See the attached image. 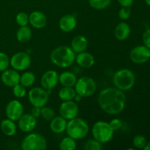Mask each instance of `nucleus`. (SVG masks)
<instances>
[{
  "label": "nucleus",
  "instance_id": "nucleus-26",
  "mask_svg": "<svg viewBox=\"0 0 150 150\" xmlns=\"http://www.w3.org/2000/svg\"><path fill=\"white\" fill-rule=\"evenodd\" d=\"M35 79L36 77L33 73L29 71L25 72L20 76V83L26 88L29 87L35 83Z\"/></svg>",
  "mask_w": 150,
  "mask_h": 150
},
{
  "label": "nucleus",
  "instance_id": "nucleus-12",
  "mask_svg": "<svg viewBox=\"0 0 150 150\" xmlns=\"http://www.w3.org/2000/svg\"><path fill=\"white\" fill-rule=\"evenodd\" d=\"M23 114V106L21 103L18 100H10L6 105V117L13 121H18Z\"/></svg>",
  "mask_w": 150,
  "mask_h": 150
},
{
  "label": "nucleus",
  "instance_id": "nucleus-17",
  "mask_svg": "<svg viewBox=\"0 0 150 150\" xmlns=\"http://www.w3.org/2000/svg\"><path fill=\"white\" fill-rule=\"evenodd\" d=\"M29 23L35 29H42L47 24V18L40 11H34L29 16Z\"/></svg>",
  "mask_w": 150,
  "mask_h": 150
},
{
  "label": "nucleus",
  "instance_id": "nucleus-22",
  "mask_svg": "<svg viewBox=\"0 0 150 150\" xmlns=\"http://www.w3.org/2000/svg\"><path fill=\"white\" fill-rule=\"evenodd\" d=\"M1 132L7 136H13L17 132V126L15 121L7 118L3 120L0 124Z\"/></svg>",
  "mask_w": 150,
  "mask_h": 150
},
{
  "label": "nucleus",
  "instance_id": "nucleus-3",
  "mask_svg": "<svg viewBox=\"0 0 150 150\" xmlns=\"http://www.w3.org/2000/svg\"><path fill=\"white\" fill-rule=\"evenodd\" d=\"M136 82V76L129 69H121L114 73L113 83L116 88L122 91H127L133 87Z\"/></svg>",
  "mask_w": 150,
  "mask_h": 150
},
{
  "label": "nucleus",
  "instance_id": "nucleus-30",
  "mask_svg": "<svg viewBox=\"0 0 150 150\" xmlns=\"http://www.w3.org/2000/svg\"><path fill=\"white\" fill-rule=\"evenodd\" d=\"M40 117H42V119L46 121H51L55 117V112L53 108H50V107H46L45 105L41 108Z\"/></svg>",
  "mask_w": 150,
  "mask_h": 150
},
{
  "label": "nucleus",
  "instance_id": "nucleus-8",
  "mask_svg": "<svg viewBox=\"0 0 150 150\" xmlns=\"http://www.w3.org/2000/svg\"><path fill=\"white\" fill-rule=\"evenodd\" d=\"M49 95L46 89L37 86L29 90L28 93V98L32 106L42 108L48 103Z\"/></svg>",
  "mask_w": 150,
  "mask_h": 150
},
{
  "label": "nucleus",
  "instance_id": "nucleus-6",
  "mask_svg": "<svg viewBox=\"0 0 150 150\" xmlns=\"http://www.w3.org/2000/svg\"><path fill=\"white\" fill-rule=\"evenodd\" d=\"M21 146L23 150H44L47 148V142L42 135L31 133L25 136Z\"/></svg>",
  "mask_w": 150,
  "mask_h": 150
},
{
  "label": "nucleus",
  "instance_id": "nucleus-9",
  "mask_svg": "<svg viewBox=\"0 0 150 150\" xmlns=\"http://www.w3.org/2000/svg\"><path fill=\"white\" fill-rule=\"evenodd\" d=\"M32 59L30 56L25 52H18L13 54L10 59V65L17 71H23L29 68Z\"/></svg>",
  "mask_w": 150,
  "mask_h": 150
},
{
  "label": "nucleus",
  "instance_id": "nucleus-5",
  "mask_svg": "<svg viewBox=\"0 0 150 150\" xmlns=\"http://www.w3.org/2000/svg\"><path fill=\"white\" fill-rule=\"evenodd\" d=\"M114 132L109 124L104 121L96 122L92 128L93 139L100 142L101 144L110 142L114 136Z\"/></svg>",
  "mask_w": 150,
  "mask_h": 150
},
{
  "label": "nucleus",
  "instance_id": "nucleus-32",
  "mask_svg": "<svg viewBox=\"0 0 150 150\" xmlns=\"http://www.w3.org/2000/svg\"><path fill=\"white\" fill-rule=\"evenodd\" d=\"M133 146L136 148V149H143L146 144H147V141L144 136H142V135H138L133 138Z\"/></svg>",
  "mask_w": 150,
  "mask_h": 150
},
{
  "label": "nucleus",
  "instance_id": "nucleus-39",
  "mask_svg": "<svg viewBox=\"0 0 150 150\" xmlns=\"http://www.w3.org/2000/svg\"><path fill=\"white\" fill-rule=\"evenodd\" d=\"M117 1L122 7H130L133 5L134 0H117Z\"/></svg>",
  "mask_w": 150,
  "mask_h": 150
},
{
  "label": "nucleus",
  "instance_id": "nucleus-18",
  "mask_svg": "<svg viewBox=\"0 0 150 150\" xmlns=\"http://www.w3.org/2000/svg\"><path fill=\"white\" fill-rule=\"evenodd\" d=\"M76 62L80 67L83 68H90L95 64V59L92 54L85 51L83 52L79 53L77 56H76Z\"/></svg>",
  "mask_w": 150,
  "mask_h": 150
},
{
  "label": "nucleus",
  "instance_id": "nucleus-20",
  "mask_svg": "<svg viewBox=\"0 0 150 150\" xmlns=\"http://www.w3.org/2000/svg\"><path fill=\"white\" fill-rule=\"evenodd\" d=\"M88 47V40L83 35L76 36L71 41V47L73 51L76 54L83 52Z\"/></svg>",
  "mask_w": 150,
  "mask_h": 150
},
{
  "label": "nucleus",
  "instance_id": "nucleus-31",
  "mask_svg": "<svg viewBox=\"0 0 150 150\" xmlns=\"http://www.w3.org/2000/svg\"><path fill=\"white\" fill-rule=\"evenodd\" d=\"M13 93L16 98H23L26 95V89L24 86L19 83L13 87Z\"/></svg>",
  "mask_w": 150,
  "mask_h": 150
},
{
  "label": "nucleus",
  "instance_id": "nucleus-35",
  "mask_svg": "<svg viewBox=\"0 0 150 150\" xmlns=\"http://www.w3.org/2000/svg\"><path fill=\"white\" fill-rule=\"evenodd\" d=\"M130 15H131V10L130 7H122L118 13L119 18L123 21L127 20L130 17Z\"/></svg>",
  "mask_w": 150,
  "mask_h": 150
},
{
  "label": "nucleus",
  "instance_id": "nucleus-11",
  "mask_svg": "<svg viewBox=\"0 0 150 150\" xmlns=\"http://www.w3.org/2000/svg\"><path fill=\"white\" fill-rule=\"evenodd\" d=\"M79 105L74 100L63 101L59 107V114L66 120H70L77 117L79 114Z\"/></svg>",
  "mask_w": 150,
  "mask_h": 150
},
{
  "label": "nucleus",
  "instance_id": "nucleus-10",
  "mask_svg": "<svg viewBox=\"0 0 150 150\" xmlns=\"http://www.w3.org/2000/svg\"><path fill=\"white\" fill-rule=\"evenodd\" d=\"M130 58L136 64H144L150 59V48L144 45H137L131 50Z\"/></svg>",
  "mask_w": 150,
  "mask_h": 150
},
{
  "label": "nucleus",
  "instance_id": "nucleus-23",
  "mask_svg": "<svg viewBox=\"0 0 150 150\" xmlns=\"http://www.w3.org/2000/svg\"><path fill=\"white\" fill-rule=\"evenodd\" d=\"M77 81L76 76L70 71H64L59 76V82L63 86L73 87Z\"/></svg>",
  "mask_w": 150,
  "mask_h": 150
},
{
  "label": "nucleus",
  "instance_id": "nucleus-25",
  "mask_svg": "<svg viewBox=\"0 0 150 150\" xmlns=\"http://www.w3.org/2000/svg\"><path fill=\"white\" fill-rule=\"evenodd\" d=\"M76 95V92L73 87L70 86H63L59 91V98L62 101L73 100L74 99L75 95Z\"/></svg>",
  "mask_w": 150,
  "mask_h": 150
},
{
  "label": "nucleus",
  "instance_id": "nucleus-38",
  "mask_svg": "<svg viewBox=\"0 0 150 150\" xmlns=\"http://www.w3.org/2000/svg\"><path fill=\"white\" fill-rule=\"evenodd\" d=\"M30 114L36 119L38 118V117H40L41 115V108H40V107L33 106V108H32V111H31Z\"/></svg>",
  "mask_w": 150,
  "mask_h": 150
},
{
  "label": "nucleus",
  "instance_id": "nucleus-21",
  "mask_svg": "<svg viewBox=\"0 0 150 150\" xmlns=\"http://www.w3.org/2000/svg\"><path fill=\"white\" fill-rule=\"evenodd\" d=\"M67 120L62 117H54L52 120H51L50 123V128L51 131L57 134H60L63 133L66 130L67 127Z\"/></svg>",
  "mask_w": 150,
  "mask_h": 150
},
{
  "label": "nucleus",
  "instance_id": "nucleus-42",
  "mask_svg": "<svg viewBox=\"0 0 150 150\" xmlns=\"http://www.w3.org/2000/svg\"><path fill=\"white\" fill-rule=\"evenodd\" d=\"M144 1H145V2H146V4L150 7V0H144Z\"/></svg>",
  "mask_w": 150,
  "mask_h": 150
},
{
  "label": "nucleus",
  "instance_id": "nucleus-37",
  "mask_svg": "<svg viewBox=\"0 0 150 150\" xmlns=\"http://www.w3.org/2000/svg\"><path fill=\"white\" fill-rule=\"evenodd\" d=\"M142 40L144 45L150 48V29H147L144 31L142 35Z\"/></svg>",
  "mask_w": 150,
  "mask_h": 150
},
{
  "label": "nucleus",
  "instance_id": "nucleus-41",
  "mask_svg": "<svg viewBox=\"0 0 150 150\" xmlns=\"http://www.w3.org/2000/svg\"><path fill=\"white\" fill-rule=\"evenodd\" d=\"M144 150H150V142H147V144H146V146H144V148L143 149Z\"/></svg>",
  "mask_w": 150,
  "mask_h": 150
},
{
  "label": "nucleus",
  "instance_id": "nucleus-28",
  "mask_svg": "<svg viewBox=\"0 0 150 150\" xmlns=\"http://www.w3.org/2000/svg\"><path fill=\"white\" fill-rule=\"evenodd\" d=\"M89 4L95 10H104L110 5L111 0H88Z\"/></svg>",
  "mask_w": 150,
  "mask_h": 150
},
{
  "label": "nucleus",
  "instance_id": "nucleus-13",
  "mask_svg": "<svg viewBox=\"0 0 150 150\" xmlns=\"http://www.w3.org/2000/svg\"><path fill=\"white\" fill-rule=\"evenodd\" d=\"M59 83V74L53 70H48L42 74L40 83L42 88L46 90H52Z\"/></svg>",
  "mask_w": 150,
  "mask_h": 150
},
{
  "label": "nucleus",
  "instance_id": "nucleus-1",
  "mask_svg": "<svg viewBox=\"0 0 150 150\" xmlns=\"http://www.w3.org/2000/svg\"><path fill=\"white\" fill-rule=\"evenodd\" d=\"M98 100L101 109L111 115L120 114L125 108V95L123 91L116 87L103 89L98 95Z\"/></svg>",
  "mask_w": 150,
  "mask_h": 150
},
{
  "label": "nucleus",
  "instance_id": "nucleus-24",
  "mask_svg": "<svg viewBox=\"0 0 150 150\" xmlns=\"http://www.w3.org/2000/svg\"><path fill=\"white\" fill-rule=\"evenodd\" d=\"M32 36V31L28 26H20L16 32V39L21 43L29 42Z\"/></svg>",
  "mask_w": 150,
  "mask_h": 150
},
{
  "label": "nucleus",
  "instance_id": "nucleus-19",
  "mask_svg": "<svg viewBox=\"0 0 150 150\" xmlns=\"http://www.w3.org/2000/svg\"><path fill=\"white\" fill-rule=\"evenodd\" d=\"M131 32L130 26L125 22L118 23L114 29V35L116 38L120 41H124L129 38Z\"/></svg>",
  "mask_w": 150,
  "mask_h": 150
},
{
  "label": "nucleus",
  "instance_id": "nucleus-14",
  "mask_svg": "<svg viewBox=\"0 0 150 150\" xmlns=\"http://www.w3.org/2000/svg\"><path fill=\"white\" fill-rule=\"evenodd\" d=\"M37 125V119L31 114H23L18 120V126L21 131L30 133Z\"/></svg>",
  "mask_w": 150,
  "mask_h": 150
},
{
  "label": "nucleus",
  "instance_id": "nucleus-36",
  "mask_svg": "<svg viewBox=\"0 0 150 150\" xmlns=\"http://www.w3.org/2000/svg\"><path fill=\"white\" fill-rule=\"evenodd\" d=\"M108 124H109L110 127H111V129L114 131L120 130L122 127V122L121 120H120L118 118L113 119L112 120H111V122Z\"/></svg>",
  "mask_w": 150,
  "mask_h": 150
},
{
  "label": "nucleus",
  "instance_id": "nucleus-16",
  "mask_svg": "<svg viewBox=\"0 0 150 150\" xmlns=\"http://www.w3.org/2000/svg\"><path fill=\"white\" fill-rule=\"evenodd\" d=\"M77 25V20L73 15L67 14L63 16L59 21V26L64 32H70L74 30Z\"/></svg>",
  "mask_w": 150,
  "mask_h": 150
},
{
  "label": "nucleus",
  "instance_id": "nucleus-34",
  "mask_svg": "<svg viewBox=\"0 0 150 150\" xmlns=\"http://www.w3.org/2000/svg\"><path fill=\"white\" fill-rule=\"evenodd\" d=\"M10 59L8 55L4 52H0V72L7 70L10 66Z\"/></svg>",
  "mask_w": 150,
  "mask_h": 150
},
{
  "label": "nucleus",
  "instance_id": "nucleus-33",
  "mask_svg": "<svg viewBox=\"0 0 150 150\" xmlns=\"http://www.w3.org/2000/svg\"><path fill=\"white\" fill-rule=\"evenodd\" d=\"M16 21L19 26H27L28 23H29V16L26 13L20 12L16 15Z\"/></svg>",
  "mask_w": 150,
  "mask_h": 150
},
{
  "label": "nucleus",
  "instance_id": "nucleus-15",
  "mask_svg": "<svg viewBox=\"0 0 150 150\" xmlns=\"http://www.w3.org/2000/svg\"><path fill=\"white\" fill-rule=\"evenodd\" d=\"M20 76L18 72L14 69H8L2 72L1 76V82L8 87H13L20 83Z\"/></svg>",
  "mask_w": 150,
  "mask_h": 150
},
{
  "label": "nucleus",
  "instance_id": "nucleus-2",
  "mask_svg": "<svg viewBox=\"0 0 150 150\" xmlns=\"http://www.w3.org/2000/svg\"><path fill=\"white\" fill-rule=\"evenodd\" d=\"M76 53L67 45H61L54 48L51 53V62L62 68L70 67L76 61Z\"/></svg>",
  "mask_w": 150,
  "mask_h": 150
},
{
  "label": "nucleus",
  "instance_id": "nucleus-29",
  "mask_svg": "<svg viewBox=\"0 0 150 150\" xmlns=\"http://www.w3.org/2000/svg\"><path fill=\"white\" fill-rule=\"evenodd\" d=\"M85 150H100L103 149V144L94 139H89L83 146Z\"/></svg>",
  "mask_w": 150,
  "mask_h": 150
},
{
  "label": "nucleus",
  "instance_id": "nucleus-7",
  "mask_svg": "<svg viewBox=\"0 0 150 150\" xmlns=\"http://www.w3.org/2000/svg\"><path fill=\"white\" fill-rule=\"evenodd\" d=\"M74 86L76 93L81 95L83 98H87L95 93L96 91L97 83L92 78L83 76L77 79Z\"/></svg>",
  "mask_w": 150,
  "mask_h": 150
},
{
  "label": "nucleus",
  "instance_id": "nucleus-40",
  "mask_svg": "<svg viewBox=\"0 0 150 150\" xmlns=\"http://www.w3.org/2000/svg\"><path fill=\"white\" fill-rule=\"evenodd\" d=\"M82 98H83V97H82L81 95H79V94L76 93V95H75V97H74V99H73V100L76 103L80 102V101L82 100Z\"/></svg>",
  "mask_w": 150,
  "mask_h": 150
},
{
  "label": "nucleus",
  "instance_id": "nucleus-27",
  "mask_svg": "<svg viewBox=\"0 0 150 150\" xmlns=\"http://www.w3.org/2000/svg\"><path fill=\"white\" fill-rule=\"evenodd\" d=\"M61 150H74L76 149V142L73 138L67 136L64 138L59 143Z\"/></svg>",
  "mask_w": 150,
  "mask_h": 150
},
{
  "label": "nucleus",
  "instance_id": "nucleus-4",
  "mask_svg": "<svg viewBox=\"0 0 150 150\" xmlns=\"http://www.w3.org/2000/svg\"><path fill=\"white\" fill-rule=\"evenodd\" d=\"M67 136L75 140H81L84 139L89 132V125L83 119L75 118L68 120L66 127Z\"/></svg>",
  "mask_w": 150,
  "mask_h": 150
}]
</instances>
